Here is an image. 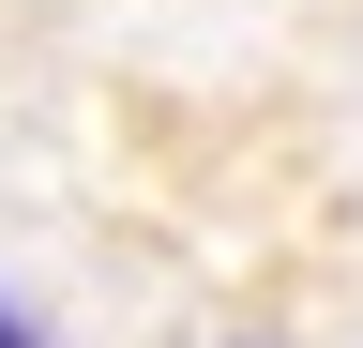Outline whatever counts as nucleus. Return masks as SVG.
Returning <instances> with one entry per match:
<instances>
[{"label":"nucleus","instance_id":"1","mask_svg":"<svg viewBox=\"0 0 363 348\" xmlns=\"http://www.w3.org/2000/svg\"><path fill=\"white\" fill-rule=\"evenodd\" d=\"M0 348H45V333H30V318H16V303H0Z\"/></svg>","mask_w":363,"mask_h":348}]
</instances>
